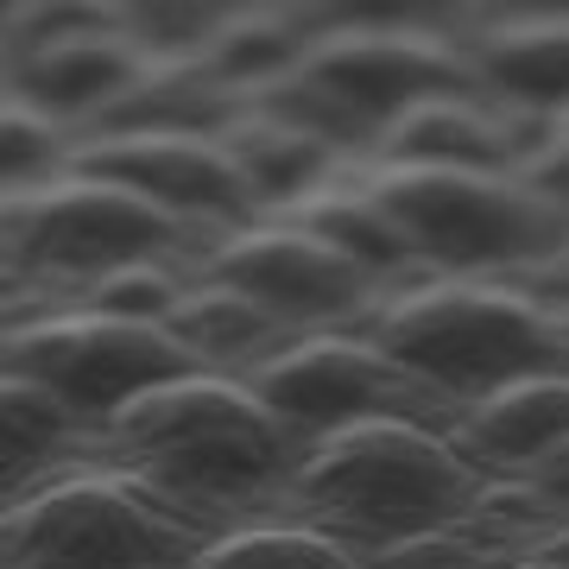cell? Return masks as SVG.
Returning a JSON list of instances; mask_svg holds the SVG:
<instances>
[{
	"label": "cell",
	"mask_w": 569,
	"mask_h": 569,
	"mask_svg": "<svg viewBox=\"0 0 569 569\" xmlns=\"http://www.w3.org/2000/svg\"><path fill=\"white\" fill-rule=\"evenodd\" d=\"M234 380L305 437H323L348 418H418V425H437V430H456V418H462V406L449 392L418 380L411 367L380 355L355 329L284 336L260 361L234 367Z\"/></svg>",
	"instance_id": "cell-9"
},
{
	"label": "cell",
	"mask_w": 569,
	"mask_h": 569,
	"mask_svg": "<svg viewBox=\"0 0 569 569\" xmlns=\"http://www.w3.org/2000/svg\"><path fill=\"white\" fill-rule=\"evenodd\" d=\"M512 178L526 183V190H538V197H550L557 209H569V108H557V114L545 121L538 146L519 159Z\"/></svg>",
	"instance_id": "cell-27"
},
{
	"label": "cell",
	"mask_w": 569,
	"mask_h": 569,
	"mask_svg": "<svg viewBox=\"0 0 569 569\" xmlns=\"http://www.w3.org/2000/svg\"><path fill=\"white\" fill-rule=\"evenodd\" d=\"M512 569H569V519L557 531H545L526 557H512Z\"/></svg>",
	"instance_id": "cell-30"
},
{
	"label": "cell",
	"mask_w": 569,
	"mask_h": 569,
	"mask_svg": "<svg viewBox=\"0 0 569 569\" xmlns=\"http://www.w3.org/2000/svg\"><path fill=\"white\" fill-rule=\"evenodd\" d=\"M305 44H310L305 7H228L197 63L222 82L234 102H247L253 89H266L272 77H284L305 58Z\"/></svg>",
	"instance_id": "cell-20"
},
{
	"label": "cell",
	"mask_w": 569,
	"mask_h": 569,
	"mask_svg": "<svg viewBox=\"0 0 569 569\" xmlns=\"http://www.w3.org/2000/svg\"><path fill=\"white\" fill-rule=\"evenodd\" d=\"M216 531L140 475L70 456L7 500L0 569H190Z\"/></svg>",
	"instance_id": "cell-5"
},
{
	"label": "cell",
	"mask_w": 569,
	"mask_h": 569,
	"mask_svg": "<svg viewBox=\"0 0 569 569\" xmlns=\"http://www.w3.org/2000/svg\"><path fill=\"white\" fill-rule=\"evenodd\" d=\"M63 171L108 178L152 197L159 209L183 216L190 228H247L260 222V203L247 190L241 164L222 152L216 133H114V140H77Z\"/></svg>",
	"instance_id": "cell-12"
},
{
	"label": "cell",
	"mask_w": 569,
	"mask_h": 569,
	"mask_svg": "<svg viewBox=\"0 0 569 569\" xmlns=\"http://www.w3.org/2000/svg\"><path fill=\"white\" fill-rule=\"evenodd\" d=\"M190 284L241 291L260 310H272L291 336H305V329H348L373 305V291H380V279L361 272L348 253L317 241L310 228L272 222V216H260L247 228H222L197 253Z\"/></svg>",
	"instance_id": "cell-10"
},
{
	"label": "cell",
	"mask_w": 569,
	"mask_h": 569,
	"mask_svg": "<svg viewBox=\"0 0 569 569\" xmlns=\"http://www.w3.org/2000/svg\"><path fill=\"white\" fill-rule=\"evenodd\" d=\"M216 140H222L228 159L241 164V178H247V190H253L260 216L266 209L298 203V197H310L317 183H329L342 171V146L323 140L317 127L279 114V108H266V102H241L222 127H216Z\"/></svg>",
	"instance_id": "cell-16"
},
{
	"label": "cell",
	"mask_w": 569,
	"mask_h": 569,
	"mask_svg": "<svg viewBox=\"0 0 569 569\" xmlns=\"http://www.w3.org/2000/svg\"><path fill=\"white\" fill-rule=\"evenodd\" d=\"M329 13V7H323ZM425 96H488L462 39H449L437 26L418 20H323L310 26L305 58L247 102H266L291 121L317 127L336 140L348 159H361L367 146L387 133L392 114H406Z\"/></svg>",
	"instance_id": "cell-4"
},
{
	"label": "cell",
	"mask_w": 569,
	"mask_h": 569,
	"mask_svg": "<svg viewBox=\"0 0 569 569\" xmlns=\"http://www.w3.org/2000/svg\"><path fill=\"white\" fill-rule=\"evenodd\" d=\"M367 569H512V557L468 538L462 526H443V531H418L406 545L367 550Z\"/></svg>",
	"instance_id": "cell-26"
},
{
	"label": "cell",
	"mask_w": 569,
	"mask_h": 569,
	"mask_svg": "<svg viewBox=\"0 0 569 569\" xmlns=\"http://www.w3.org/2000/svg\"><path fill=\"white\" fill-rule=\"evenodd\" d=\"M563 519L569 512L550 507L526 475H488L481 493H475L468 512H462V531L468 538H481L488 550H500V557H526V550L538 545L545 531H557Z\"/></svg>",
	"instance_id": "cell-23"
},
{
	"label": "cell",
	"mask_w": 569,
	"mask_h": 569,
	"mask_svg": "<svg viewBox=\"0 0 569 569\" xmlns=\"http://www.w3.org/2000/svg\"><path fill=\"white\" fill-rule=\"evenodd\" d=\"M7 51V89L58 114L70 133L152 63V51L114 26V7H13Z\"/></svg>",
	"instance_id": "cell-11"
},
{
	"label": "cell",
	"mask_w": 569,
	"mask_h": 569,
	"mask_svg": "<svg viewBox=\"0 0 569 569\" xmlns=\"http://www.w3.org/2000/svg\"><path fill=\"white\" fill-rule=\"evenodd\" d=\"M183 291H190V284H183L164 260H146V266H121V272H108V279L82 284L77 305L108 310V317H146V323H164V317L183 305Z\"/></svg>",
	"instance_id": "cell-25"
},
{
	"label": "cell",
	"mask_w": 569,
	"mask_h": 569,
	"mask_svg": "<svg viewBox=\"0 0 569 569\" xmlns=\"http://www.w3.org/2000/svg\"><path fill=\"white\" fill-rule=\"evenodd\" d=\"M550 114L512 121L493 96H425L406 114H392L387 133L361 159H425V164H468V171H519Z\"/></svg>",
	"instance_id": "cell-13"
},
{
	"label": "cell",
	"mask_w": 569,
	"mask_h": 569,
	"mask_svg": "<svg viewBox=\"0 0 569 569\" xmlns=\"http://www.w3.org/2000/svg\"><path fill=\"white\" fill-rule=\"evenodd\" d=\"M234 108L241 102L197 58H152L102 114H89L77 127V140H114V133H216Z\"/></svg>",
	"instance_id": "cell-17"
},
{
	"label": "cell",
	"mask_w": 569,
	"mask_h": 569,
	"mask_svg": "<svg viewBox=\"0 0 569 569\" xmlns=\"http://www.w3.org/2000/svg\"><path fill=\"white\" fill-rule=\"evenodd\" d=\"M526 481H531L538 493H545V500H550L557 512H569V437H563L557 449H545V456H538V462L526 468Z\"/></svg>",
	"instance_id": "cell-29"
},
{
	"label": "cell",
	"mask_w": 569,
	"mask_h": 569,
	"mask_svg": "<svg viewBox=\"0 0 569 569\" xmlns=\"http://www.w3.org/2000/svg\"><path fill=\"white\" fill-rule=\"evenodd\" d=\"M342 178L392 216L437 272H526L569 234V209L526 190L512 171H468L425 159H355Z\"/></svg>",
	"instance_id": "cell-6"
},
{
	"label": "cell",
	"mask_w": 569,
	"mask_h": 569,
	"mask_svg": "<svg viewBox=\"0 0 569 569\" xmlns=\"http://www.w3.org/2000/svg\"><path fill=\"white\" fill-rule=\"evenodd\" d=\"M519 291H531L538 305H563V298H569V234L550 247L538 266H526V272H519Z\"/></svg>",
	"instance_id": "cell-28"
},
{
	"label": "cell",
	"mask_w": 569,
	"mask_h": 569,
	"mask_svg": "<svg viewBox=\"0 0 569 569\" xmlns=\"http://www.w3.org/2000/svg\"><path fill=\"white\" fill-rule=\"evenodd\" d=\"M7 373L51 387L96 437L127 399L183 373H209V361L190 355L164 323L63 305L44 317H7Z\"/></svg>",
	"instance_id": "cell-8"
},
{
	"label": "cell",
	"mask_w": 569,
	"mask_h": 569,
	"mask_svg": "<svg viewBox=\"0 0 569 569\" xmlns=\"http://www.w3.org/2000/svg\"><path fill=\"white\" fill-rule=\"evenodd\" d=\"M462 51L500 108H526V114L569 108V13H493V20H475Z\"/></svg>",
	"instance_id": "cell-14"
},
{
	"label": "cell",
	"mask_w": 569,
	"mask_h": 569,
	"mask_svg": "<svg viewBox=\"0 0 569 569\" xmlns=\"http://www.w3.org/2000/svg\"><path fill=\"white\" fill-rule=\"evenodd\" d=\"M481 481L488 475L449 443V430L418 418H348L310 437L272 507L367 557L418 531L462 526Z\"/></svg>",
	"instance_id": "cell-2"
},
{
	"label": "cell",
	"mask_w": 569,
	"mask_h": 569,
	"mask_svg": "<svg viewBox=\"0 0 569 569\" xmlns=\"http://www.w3.org/2000/svg\"><path fill=\"white\" fill-rule=\"evenodd\" d=\"M545 310H550V329H557V342L569 348V298H563V305H545Z\"/></svg>",
	"instance_id": "cell-31"
},
{
	"label": "cell",
	"mask_w": 569,
	"mask_h": 569,
	"mask_svg": "<svg viewBox=\"0 0 569 569\" xmlns=\"http://www.w3.org/2000/svg\"><path fill=\"white\" fill-rule=\"evenodd\" d=\"M70 146H77V133L58 114H44V108H32L26 96L7 89V108H0V164H7V183L51 178L70 159Z\"/></svg>",
	"instance_id": "cell-24"
},
{
	"label": "cell",
	"mask_w": 569,
	"mask_h": 569,
	"mask_svg": "<svg viewBox=\"0 0 569 569\" xmlns=\"http://www.w3.org/2000/svg\"><path fill=\"white\" fill-rule=\"evenodd\" d=\"M305 443V430H291L234 373H183L127 399L89 437V456L140 475L183 512L222 526V512L272 507Z\"/></svg>",
	"instance_id": "cell-1"
},
{
	"label": "cell",
	"mask_w": 569,
	"mask_h": 569,
	"mask_svg": "<svg viewBox=\"0 0 569 569\" xmlns=\"http://www.w3.org/2000/svg\"><path fill=\"white\" fill-rule=\"evenodd\" d=\"M266 216H272V222H291V228H310L317 241L348 253V260L361 266V272H373V279L418 266V253H411V241L392 228V216L373 203V197H361L342 171L329 183H317L310 197H298V203H284V209H266Z\"/></svg>",
	"instance_id": "cell-19"
},
{
	"label": "cell",
	"mask_w": 569,
	"mask_h": 569,
	"mask_svg": "<svg viewBox=\"0 0 569 569\" xmlns=\"http://www.w3.org/2000/svg\"><path fill=\"white\" fill-rule=\"evenodd\" d=\"M348 329L456 406L526 373H569V348L557 342L550 310L531 291L493 284L481 272H399V284L373 291V305Z\"/></svg>",
	"instance_id": "cell-3"
},
{
	"label": "cell",
	"mask_w": 569,
	"mask_h": 569,
	"mask_svg": "<svg viewBox=\"0 0 569 569\" xmlns=\"http://www.w3.org/2000/svg\"><path fill=\"white\" fill-rule=\"evenodd\" d=\"M58 456L63 462L89 456V425L51 387L7 373L0 380V488H7V500L44 481L58 468Z\"/></svg>",
	"instance_id": "cell-18"
},
{
	"label": "cell",
	"mask_w": 569,
	"mask_h": 569,
	"mask_svg": "<svg viewBox=\"0 0 569 569\" xmlns=\"http://www.w3.org/2000/svg\"><path fill=\"white\" fill-rule=\"evenodd\" d=\"M569 437V373H526L468 399L449 443L481 475H526L545 449Z\"/></svg>",
	"instance_id": "cell-15"
},
{
	"label": "cell",
	"mask_w": 569,
	"mask_h": 569,
	"mask_svg": "<svg viewBox=\"0 0 569 569\" xmlns=\"http://www.w3.org/2000/svg\"><path fill=\"white\" fill-rule=\"evenodd\" d=\"M164 329H171L190 355H203L209 367H228V373L247 367V361H260L266 348H279L284 336H291L272 310H260L253 298L228 291V284H190L183 305L164 317Z\"/></svg>",
	"instance_id": "cell-21"
},
{
	"label": "cell",
	"mask_w": 569,
	"mask_h": 569,
	"mask_svg": "<svg viewBox=\"0 0 569 569\" xmlns=\"http://www.w3.org/2000/svg\"><path fill=\"white\" fill-rule=\"evenodd\" d=\"M7 241V291L13 284H96L121 266H146L178 253L183 272L197 266L216 228H190L183 216L159 209L152 197L82 171H51L39 183H7L0 209Z\"/></svg>",
	"instance_id": "cell-7"
},
{
	"label": "cell",
	"mask_w": 569,
	"mask_h": 569,
	"mask_svg": "<svg viewBox=\"0 0 569 569\" xmlns=\"http://www.w3.org/2000/svg\"><path fill=\"white\" fill-rule=\"evenodd\" d=\"M190 569H367V557L298 519H260V526L216 531Z\"/></svg>",
	"instance_id": "cell-22"
}]
</instances>
